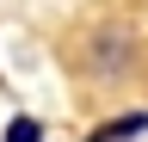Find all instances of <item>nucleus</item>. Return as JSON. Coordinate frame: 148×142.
I'll list each match as a JSON object with an SVG mask.
<instances>
[{
    "instance_id": "nucleus-1",
    "label": "nucleus",
    "mask_w": 148,
    "mask_h": 142,
    "mask_svg": "<svg viewBox=\"0 0 148 142\" xmlns=\"http://www.w3.org/2000/svg\"><path fill=\"white\" fill-rule=\"evenodd\" d=\"M136 130H148V111H136V117H123V123H105V130L92 136V142H130Z\"/></svg>"
},
{
    "instance_id": "nucleus-2",
    "label": "nucleus",
    "mask_w": 148,
    "mask_h": 142,
    "mask_svg": "<svg viewBox=\"0 0 148 142\" xmlns=\"http://www.w3.org/2000/svg\"><path fill=\"white\" fill-rule=\"evenodd\" d=\"M37 136H43V130H37L31 117H12V123H6V142H37Z\"/></svg>"
}]
</instances>
